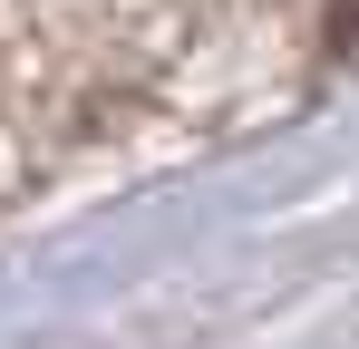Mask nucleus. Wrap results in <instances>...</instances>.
Instances as JSON below:
<instances>
[{
  "label": "nucleus",
  "mask_w": 359,
  "mask_h": 349,
  "mask_svg": "<svg viewBox=\"0 0 359 349\" xmlns=\"http://www.w3.org/2000/svg\"><path fill=\"white\" fill-rule=\"evenodd\" d=\"M330 39H340V58H359V0H330Z\"/></svg>",
  "instance_id": "1"
}]
</instances>
